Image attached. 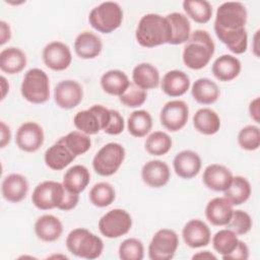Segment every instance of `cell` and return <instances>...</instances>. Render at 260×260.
Returning <instances> with one entry per match:
<instances>
[{
	"mask_svg": "<svg viewBox=\"0 0 260 260\" xmlns=\"http://www.w3.org/2000/svg\"><path fill=\"white\" fill-rule=\"evenodd\" d=\"M135 38L137 43L145 48L170 44L172 40V26L166 16L147 13L138 21Z\"/></svg>",
	"mask_w": 260,
	"mask_h": 260,
	"instance_id": "cell-1",
	"label": "cell"
},
{
	"mask_svg": "<svg viewBox=\"0 0 260 260\" xmlns=\"http://www.w3.org/2000/svg\"><path fill=\"white\" fill-rule=\"evenodd\" d=\"M215 51V45L209 32L204 29L194 30L183 49L184 64L193 70L204 68Z\"/></svg>",
	"mask_w": 260,
	"mask_h": 260,
	"instance_id": "cell-2",
	"label": "cell"
},
{
	"mask_svg": "<svg viewBox=\"0 0 260 260\" xmlns=\"http://www.w3.org/2000/svg\"><path fill=\"white\" fill-rule=\"evenodd\" d=\"M68 251L76 257L83 259H96L104 250L103 240L84 228L72 230L66 238Z\"/></svg>",
	"mask_w": 260,
	"mask_h": 260,
	"instance_id": "cell-3",
	"label": "cell"
},
{
	"mask_svg": "<svg viewBox=\"0 0 260 260\" xmlns=\"http://www.w3.org/2000/svg\"><path fill=\"white\" fill-rule=\"evenodd\" d=\"M88 21L99 32L111 34L122 24L123 10L117 2H102L90 10Z\"/></svg>",
	"mask_w": 260,
	"mask_h": 260,
	"instance_id": "cell-4",
	"label": "cell"
},
{
	"mask_svg": "<svg viewBox=\"0 0 260 260\" xmlns=\"http://www.w3.org/2000/svg\"><path fill=\"white\" fill-rule=\"evenodd\" d=\"M21 95L31 104L46 103L50 98V79L47 73L40 68L27 70L20 86Z\"/></svg>",
	"mask_w": 260,
	"mask_h": 260,
	"instance_id": "cell-5",
	"label": "cell"
},
{
	"mask_svg": "<svg viewBox=\"0 0 260 260\" xmlns=\"http://www.w3.org/2000/svg\"><path fill=\"white\" fill-rule=\"evenodd\" d=\"M125 148L118 142H109L102 146L92 158L94 172L102 177L117 173L125 159Z\"/></svg>",
	"mask_w": 260,
	"mask_h": 260,
	"instance_id": "cell-6",
	"label": "cell"
},
{
	"mask_svg": "<svg viewBox=\"0 0 260 260\" xmlns=\"http://www.w3.org/2000/svg\"><path fill=\"white\" fill-rule=\"evenodd\" d=\"M248 12L246 6L237 1H228L220 4L216 10L214 29L237 30L246 28Z\"/></svg>",
	"mask_w": 260,
	"mask_h": 260,
	"instance_id": "cell-7",
	"label": "cell"
},
{
	"mask_svg": "<svg viewBox=\"0 0 260 260\" xmlns=\"http://www.w3.org/2000/svg\"><path fill=\"white\" fill-rule=\"evenodd\" d=\"M110 115V109L102 105H93L87 110L77 112L73 117V124L82 133L94 135L105 129Z\"/></svg>",
	"mask_w": 260,
	"mask_h": 260,
	"instance_id": "cell-8",
	"label": "cell"
},
{
	"mask_svg": "<svg viewBox=\"0 0 260 260\" xmlns=\"http://www.w3.org/2000/svg\"><path fill=\"white\" fill-rule=\"evenodd\" d=\"M65 188L56 181H44L38 184L31 195L32 204L41 210L58 208L64 198Z\"/></svg>",
	"mask_w": 260,
	"mask_h": 260,
	"instance_id": "cell-9",
	"label": "cell"
},
{
	"mask_svg": "<svg viewBox=\"0 0 260 260\" xmlns=\"http://www.w3.org/2000/svg\"><path fill=\"white\" fill-rule=\"evenodd\" d=\"M132 217L121 208H114L105 213L99 220V230L101 234L108 239L120 238L131 230Z\"/></svg>",
	"mask_w": 260,
	"mask_h": 260,
	"instance_id": "cell-10",
	"label": "cell"
},
{
	"mask_svg": "<svg viewBox=\"0 0 260 260\" xmlns=\"http://www.w3.org/2000/svg\"><path fill=\"white\" fill-rule=\"evenodd\" d=\"M179 247V237L171 229H160L152 237L148 245L150 260H170Z\"/></svg>",
	"mask_w": 260,
	"mask_h": 260,
	"instance_id": "cell-11",
	"label": "cell"
},
{
	"mask_svg": "<svg viewBox=\"0 0 260 260\" xmlns=\"http://www.w3.org/2000/svg\"><path fill=\"white\" fill-rule=\"evenodd\" d=\"M189 118V107L181 100H173L165 104L159 114L160 124L171 132L181 130Z\"/></svg>",
	"mask_w": 260,
	"mask_h": 260,
	"instance_id": "cell-12",
	"label": "cell"
},
{
	"mask_svg": "<svg viewBox=\"0 0 260 260\" xmlns=\"http://www.w3.org/2000/svg\"><path fill=\"white\" fill-rule=\"evenodd\" d=\"M43 128L32 121L22 123L15 134V142L19 149L25 152H36L44 144Z\"/></svg>",
	"mask_w": 260,
	"mask_h": 260,
	"instance_id": "cell-13",
	"label": "cell"
},
{
	"mask_svg": "<svg viewBox=\"0 0 260 260\" xmlns=\"http://www.w3.org/2000/svg\"><path fill=\"white\" fill-rule=\"evenodd\" d=\"M42 57L45 65L54 71H63L67 69L72 62L70 48L59 41L47 44L43 50Z\"/></svg>",
	"mask_w": 260,
	"mask_h": 260,
	"instance_id": "cell-14",
	"label": "cell"
},
{
	"mask_svg": "<svg viewBox=\"0 0 260 260\" xmlns=\"http://www.w3.org/2000/svg\"><path fill=\"white\" fill-rule=\"evenodd\" d=\"M82 99L83 89L76 80H62L55 86L54 101L61 109H73L81 103Z\"/></svg>",
	"mask_w": 260,
	"mask_h": 260,
	"instance_id": "cell-15",
	"label": "cell"
},
{
	"mask_svg": "<svg viewBox=\"0 0 260 260\" xmlns=\"http://www.w3.org/2000/svg\"><path fill=\"white\" fill-rule=\"evenodd\" d=\"M182 237L185 244L190 248L206 247L211 240L209 226L201 219L189 220L182 230Z\"/></svg>",
	"mask_w": 260,
	"mask_h": 260,
	"instance_id": "cell-16",
	"label": "cell"
},
{
	"mask_svg": "<svg viewBox=\"0 0 260 260\" xmlns=\"http://www.w3.org/2000/svg\"><path fill=\"white\" fill-rule=\"evenodd\" d=\"M141 179L151 188H161L171 179L170 167L160 159L149 160L142 166Z\"/></svg>",
	"mask_w": 260,
	"mask_h": 260,
	"instance_id": "cell-17",
	"label": "cell"
},
{
	"mask_svg": "<svg viewBox=\"0 0 260 260\" xmlns=\"http://www.w3.org/2000/svg\"><path fill=\"white\" fill-rule=\"evenodd\" d=\"M202 161L199 154L193 150L185 149L178 152L173 159L175 173L182 179H192L201 170Z\"/></svg>",
	"mask_w": 260,
	"mask_h": 260,
	"instance_id": "cell-18",
	"label": "cell"
},
{
	"mask_svg": "<svg viewBox=\"0 0 260 260\" xmlns=\"http://www.w3.org/2000/svg\"><path fill=\"white\" fill-rule=\"evenodd\" d=\"M233 177L231 170L226 167L219 164H211L204 169L202 180L208 189L223 192L229 188Z\"/></svg>",
	"mask_w": 260,
	"mask_h": 260,
	"instance_id": "cell-19",
	"label": "cell"
},
{
	"mask_svg": "<svg viewBox=\"0 0 260 260\" xmlns=\"http://www.w3.org/2000/svg\"><path fill=\"white\" fill-rule=\"evenodd\" d=\"M28 192V182L26 178L20 174L7 175L1 184V193L5 200L18 203L22 201Z\"/></svg>",
	"mask_w": 260,
	"mask_h": 260,
	"instance_id": "cell-20",
	"label": "cell"
},
{
	"mask_svg": "<svg viewBox=\"0 0 260 260\" xmlns=\"http://www.w3.org/2000/svg\"><path fill=\"white\" fill-rule=\"evenodd\" d=\"M233 212V205L225 197H215L209 200L205 207L207 220L215 226L226 225L232 218Z\"/></svg>",
	"mask_w": 260,
	"mask_h": 260,
	"instance_id": "cell-21",
	"label": "cell"
},
{
	"mask_svg": "<svg viewBox=\"0 0 260 260\" xmlns=\"http://www.w3.org/2000/svg\"><path fill=\"white\" fill-rule=\"evenodd\" d=\"M242 70L241 61L234 55L224 54L212 63L211 71L219 81H232L239 76Z\"/></svg>",
	"mask_w": 260,
	"mask_h": 260,
	"instance_id": "cell-22",
	"label": "cell"
},
{
	"mask_svg": "<svg viewBox=\"0 0 260 260\" xmlns=\"http://www.w3.org/2000/svg\"><path fill=\"white\" fill-rule=\"evenodd\" d=\"M160 82L162 91L171 98H177L185 94L190 87L189 75L178 69L168 71Z\"/></svg>",
	"mask_w": 260,
	"mask_h": 260,
	"instance_id": "cell-23",
	"label": "cell"
},
{
	"mask_svg": "<svg viewBox=\"0 0 260 260\" xmlns=\"http://www.w3.org/2000/svg\"><path fill=\"white\" fill-rule=\"evenodd\" d=\"M36 236L43 242H55L63 233L61 220L53 214H44L35 222Z\"/></svg>",
	"mask_w": 260,
	"mask_h": 260,
	"instance_id": "cell-24",
	"label": "cell"
},
{
	"mask_svg": "<svg viewBox=\"0 0 260 260\" xmlns=\"http://www.w3.org/2000/svg\"><path fill=\"white\" fill-rule=\"evenodd\" d=\"M103 50L101 38L88 30L80 32L74 41V51L81 59H93Z\"/></svg>",
	"mask_w": 260,
	"mask_h": 260,
	"instance_id": "cell-25",
	"label": "cell"
},
{
	"mask_svg": "<svg viewBox=\"0 0 260 260\" xmlns=\"http://www.w3.org/2000/svg\"><path fill=\"white\" fill-rule=\"evenodd\" d=\"M89 181L90 174L88 169L82 165H75L65 172L62 184L67 191L79 195L85 190Z\"/></svg>",
	"mask_w": 260,
	"mask_h": 260,
	"instance_id": "cell-26",
	"label": "cell"
},
{
	"mask_svg": "<svg viewBox=\"0 0 260 260\" xmlns=\"http://www.w3.org/2000/svg\"><path fill=\"white\" fill-rule=\"evenodd\" d=\"M75 155L59 140L51 145L44 155L45 164L54 171H61L68 167L74 159Z\"/></svg>",
	"mask_w": 260,
	"mask_h": 260,
	"instance_id": "cell-27",
	"label": "cell"
},
{
	"mask_svg": "<svg viewBox=\"0 0 260 260\" xmlns=\"http://www.w3.org/2000/svg\"><path fill=\"white\" fill-rule=\"evenodd\" d=\"M132 81L135 85L144 90L156 88L160 82L159 72L154 65L142 62L133 68Z\"/></svg>",
	"mask_w": 260,
	"mask_h": 260,
	"instance_id": "cell-28",
	"label": "cell"
},
{
	"mask_svg": "<svg viewBox=\"0 0 260 260\" xmlns=\"http://www.w3.org/2000/svg\"><path fill=\"white\" fill-rule=\"evenodd\" d=\"M191 94L197 103L201 105H211L218 100L220 89L213 80L207 77H201L192 84Z\"/></svg>",
	"mask_w": 260,
	"mask_h": 260,
	"instance_id": "cell-29",
	"label": "cell"
},
{
	"mask_svg": "<svg viewBox=\"0 0 260 260\" xmlns=\"http://www.w3.org/2000/svg\"><path fill=\"white\" fill-rule=\"evenodd\" d=\"M130 83L127 74L119 69L108 70L101 77V86L103 90L111 95L120 96L126 91Z\"/></svg>",
	"mask_w": 260,
	"mask_h": 260,
	"instance_id": "cell-30",
	"label": "cell"
},
{
	"mask_svg": "<svg viewBox=\"0 0 260 260\" xmlns=\"http://www.w3.org/2000/svg\"><path fill=\"white\" fill-rule=\"evenodd\" d=\"M26 66V55L16 47H8L0 52V68L8 74H17Z\"/></svg>",
	"mask_w": 260,
	"mask_h": 260,
	"instance_id": "cell-31",
	"label": "cell"
},
{
	"mask_svg": "<svg viewBox=\"0 0 260 260\" xmlns=\"http://www.w3.org/2000/svg\"><path fill=\"white\" fill-rule=\"evenodd\" d=\"M193 126L201 134L213 135L220 128V118L209 108H201L193 116Z\"/></svg>",
	"mask_w": 260,
	"mask_h": 260,
	"instance_id": "cell-32",
	"label": "cell"
},
{
	"mask_svg": "<svg viewBox=\"0 0 260 260\" xmlns=\"http://www.w3.org/2000/svg\"><path fill=\"white\" fill-rule=\"evenodd\" d=\"M217 39L234 54L240 55L248 48V34L246 28L237 30L214 29Z\"/></svg>",
	"mask_w": 260,
	"mask_h": 260,
	"instance_id": "cell-33",
	"label": "cell"
},
{
	"mask_svg": "<svg viewBox=\"0 0 260 260\" xmlns=\"http://www.w3.org/2000/svg\"><path fill=\"white\" fill-rule=\"evenodd\" d=\"M172 26L171 45L186 43L191 36V24L189 18L181 12H172L166 16Z\"/></svg>",
	"mask_w": 260,
	"mask_h": 260,
	"instance_id": "cell-34",
	"label": "cell"
},
{
	"mask_svg": "<svg viewBox=\"0 0 260 260\" xmlns=\"http://www.w3.org/2000/svg\"><path fill=\"white\" fill-rule=\"evenodd\" d=\"M252 188L247 178L242 176L233 177V180L226 190L223 191L225 197L233 206L245 203L251 196Z\"/></svg>",
	"mask_w": 260,
	"mask_h": 260,
	"instance_id": "cell-35",
	"label": "cell"
},
{
	"mask_svg": "<svg viewBox=\"0 0 260 260\" xmlns=\"http://www.w3.org/2000/svg\"><path fill=\"white\" fill-rule=\"evenodd\" d=\"M152 128L151 115L145 110L133 111L127 120L128 132L134 137H144Z\"/></svg>",
	"mask_w": 260,
	"mask_h": 260,
	"instance_id": "cell-36",
	"label": "cell"
},
{
	"mask_svg": "<svg viewBox=\"0 0 260 260\" xmlns=\"http://www.w3.org/2000/svg\"><path fill=\"white\" fill-rule=\"evenodd\" d=\"M183 8L186 14L197 23H206L212 16V6L206 0H185Z\"/></svg>",
	"mask_w": 260,
	"mask_h": 260,
	"instance_id": "cell-37",
	"label": "cell"
},
{
	"mask_svg": "<svg viewBox=\"0 0 260 260\" xmlns=\"http://www.w3.org/2000/svg\"><path fill=\"white\" fill-rule=\"evenodd\" d=\"M172 144V138L168 133L164 131H154L147 136L144 142V147L149 154L160 156L170 151Z\"/></svg>",
	"mask_w": 260,
	"mask_h": 260,
	"instance_id": "cell-38",
	"label": "cell"
},
{
	"mask_svg": "<svg viewBox=\"0 0 260 260\" xmlns=\"http://www.w3.org/2000/svg\"><path fill=\"white\" fill-rule=\"evenodd\" d=\"M89 201L96 207H107L111 205L115 198L116 192L114 187L108 182H99L89 190Z\"/></svg>",
	"mask_w": 260,
	"mask_h": 260,
	"instance_id": "cell-39",
	"label": "cell"
},
{
	"mask_svg": "<svg viewBox=\"0 0 260 260\" xmlns=\"http://www.w3.org/2000/svg\"><path fill=\"white\" fill-rule=\"evenodd\" d=\"M210 241L212 243L213 249L218 254H220L221 257H224L235 250L239 239L238 235L235 234L232 230L223 229L216 232Z\"/></svg>",
	"mask_w": 260,
	"mask_h": 260,
	"instance_id": "cell-40",
	"label": "cell"
},
{
	"mask_svg": "<svg viewBox=\"0 0 260 260\" xmlns=\"http://www.w3.org/2000/svg\"><path fill=\"white\" fill-rule=\"evenodd\" d=\"M75 156L84 154L91 146V140L88 135L81 131H71L59 139Z\"/></svg>",
	"mask_w": 260,
	"mask_h": 260,
	"instance_id": "cell-41",
	"label": "cell"
},
{
	"mask_svg": "<svg viewBox=\"0 0 260 260\" xmlns=\"http://www.w3.org/2000/svg\"><path fill=\"white\" fill-rule=\"evenodd\" d=\"M237 141L242 149L253 151L260 146V129L256 125L243 127L237 136Z\"/></svg>",
	"mask_w": 260,
	"mask_h": 260,
	"instance_id": "cell-42",
	"label": "cell"
},
{
	"mask_svg": "<svg viewBox=\"0 0 260 260\" xmlns=\"http://www.w3.org/2000/svg\"><path fill=\"white\" fill-rule=\"evenodd\" d=\"M119 258L122 260H142L144 257V246L136 238L125 239L118 249Z\"/></svg>",
	"mask_w": 260,
	"mask_h": 260,
	"instance_id": "cell-43",
	"label": "cell"
},
{
	"mask_svg": "<svg viewBox=\"0 0 260 260\" xmlns=\"http://www.w3.org/2000/svg\"><path fill=\"white\" fill-rule=\"evenodd\" d=\"M253 220L250 214L244 210H234L230 222L226 224L228 229L232 230L238 236L249 233L252 229Z\"/></svg>",
	"mask_w": 260,
	"mask_h": 260,
	"instance_id": "cell-44",
	"label": "cell"
},
{
	"mask_svg": "<svg viewBox=\"0 0 260 260\" xmlns=\"http://www.w3.org/2000/svg\"><path fill=\"white\" fill-rule=\"evenodd\" d=\"M146 98V90L138 87L134 83H130L126 91L119 96V100L124 106L128 108H137L145 103Z\"/></svg>",
	"mask_w": 260,
	"mask_h": 260,
	"instance_id": "cell-45",
	"label": "cell"
},
{
	"mask_svg": "<svg viewBox=\"0 0 260 260\" xmlns=\"http://www.w3.org/2000/svg\"><path fill=\"white\" fill-rule=\"evenodd\" d=\"M110 114L109 122L103 131L109 135H118L124 130V118L117 110L110 109Z\"/></svg>",
	"mask_w": 260,
	"mask_h": 260,
	"instance_id": "cell-46",
	"label": "cell"
},
{
	"mask_svg": "<svg viewBox=\"0 0 260 260\" xmlns=\"http://www.w3.org/2000/svg\"><path fill=\"white\" fill-rule=\"evenodd\" d=\"M249 258V248L243 241L238 242L235 250L229 255L222 257L223 260H247Z\"/></svg>",
	"mask_w": 260,
	"mask_h": 260,
	"instance_id": "cell-47",
	"label": "cell"
},
{
	"mask_svg": "<svg viewBox=\"0 0 260 260\" xmlns=\"http://www.w3.org/2000/svg\"><path fill=\"white\" fill-rule=\"evenodd\" d=\"M78 201H79V195L78 194H73V193L65 190L64 198H63L60 206L58 207V209L64 210V211L71 210V209L76 207V205L78 204Z\"/></svg>",
	"mask_w": 260,
	"mask_h": 260,
	"instance_id": "cell-48",
	"label": "cell"
},
{
	"mask_svg": "<svg viewBox=\"0 0 260 260\" xmlns=\"http://www.w3.org/2000/svg\"><path fill=\"white\" fill-rule=\"evenodd\" d=\"M0 130H1V139H0V147L4 148L11 139V131L8 125L5 124L4 121L0 122Z\"/></svg>",
	"mask_w": 260,
	"mask_h": 260,
	"instance_id": "cell-49",
	"label": "cell"
},
{
	"mask_svg": "<svg viewBox=\"0 0 260 260\" xmlns=\"http://www.w3.org/2000/svg\"><path fill=\"white\" fill-rule=\"evenodd\" d=\"M11 39V28L10 25L4 21H0V45H4Z\"/></svg>",
	"mask_w": 260,
	"mask_h": 260,
	"instance_id": "cell-50",
	"label": "cell"
},
{
	"mask_svg": "<svg viewBox=\"0 0 260 260\" xmlns=\"http://www.w3.org/2000/svg\"><path fill=\"white\" fill-rule=\"evenodd\" d=\"M249 114L250 117L257 123H259V98H255L249 104Z\"/></svg>",
	"mask_w": 260,
	"mask_h": 260,
	"instance_id": "cell-51",
	"label": "cell"
},
{
	"mask_svg": "<svg viewBox=\"0 0 260 260\" xmlns=\"http://www.w3.org/2000/svg\"><path fill=\"white\" fill-rule=\"evenodd\" d=\"M192 258L193 259H195V258H200V259H216V256L213 255L209 251H200V252L194 254L192 256Z\"/></svg>",
	"mask_w": 260,
	"mask_h": 260,
	"instance_id": "cell-52",
	"label": "cell"
},
{
	"mask_svg": "<svg viewBox=\"0 0 260 260\" xmlns=\"http://www.w3.org/2000/svg\"><path fill=\"white\" fill-rule=\"evenodd\" d=\"M1 89H2V95H1V100H4L7 92L9 91V83L6 80V78L4 76H1Z\"/></svg>",
	"mask_w": 260,
	"mask_h": 260,
	"instance_id": "cell-53",
	"label": "cell"
},
{
	"mask_svg": "<svg viewBox=\"0 0 260 260\" xmlns=\"http://www.w3.org/2000/svg\"><path fill=\"white\" fill-rule=\"evenodd\" d=\"M258 34H259V30H257L256 32H255V35H254V41H253V43H254V46H253V52H254V55L256 56V57H258L259 56V53H258V46H257V43H258Z\"/></svg>",
	"mask_w": 260,
	"mask_h": 260,
	"instance_id": "cell-54",
	"label": "cell"
}]
</instances>
